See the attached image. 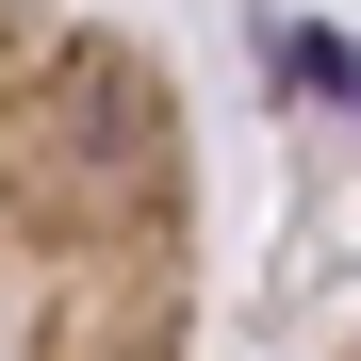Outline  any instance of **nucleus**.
Here are the masks:
<instances>
[{
  "instance_id": "nucleus-1",
  "label": "nucleus",
  "mask_w": 361,
  "mask_h": 361,
  "mask_svg": "<svg viewBox=\"0 0 361 361\" xmlns=\"http://www.w3.org/2000/svg\"><path fill=\"white\" fill-rule=\"evenodd\" d=\"M0 361H197V132L99 0H0Z\"/></svg>"
}]
</instances>
